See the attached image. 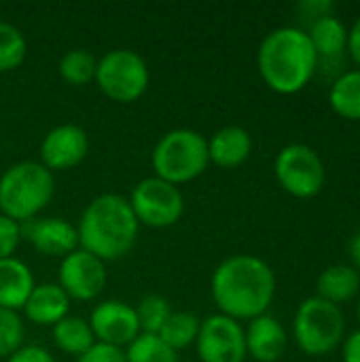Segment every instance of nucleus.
Instances as JSON below:
<instances>
[{
  "label": "nucleus",
  "instance_id": "nucleus-1",
  "mask_svg": "<svg viewBox=\"0 0 360 362\" xmlns=\"http://www.w3.org/2000/svg\"><path fill=\"white\" fill-rule=\"evenodd\" d=\"M276 295L272 267L252 257L236 255L225 259L212 276V299L223 316L255 320L267 312Z\"/></svg>",
  "mask_w": 360,
  "mask_h": 362
},
{
  "label": "nucleus",
  "instance_id": "nucleus-2",
  "mask_svg": "<svg viewBox=\"0 0 360 362\" xmlns=\"http://www.w3.org/2000/svg\"><path fill=\"white\" fill-rule=\"evenodd\" d=\"M257 66L272 91L293 95L312 81L318 55L308 32L299 28H278L263 38Z\"/></svg>",
  "mask_w": 360,
  "mask_h": 362
},
{
  "label": "nucleus",
  "instance_id": "nucleus-3",
  "mask_svg": "<svg viewBox=\"0 0 360 362\" xmlns=\"http://www.w3.org/2000/svg\"><path fill=\"white\" fill-rule=\"evenodd\" d=\"M138 225L129 202L121 195L106 193L85 208L76 227L79 244L102 263L117 261L134 248Z\"/></svg>",
  "mask_w": 360,
  "mask_h": 362
},
{
  "label": "nucleus",
  "instance_id": "nucleus-4",
  "mask_svg": "<svg viewBox=\"0 0 360 362\" xmlns=\"http://www.w3.org/2000/svg\"><path fill=\"white\" fill-rule=\"evenodd\" d=\"M53 174L36 161H19L0 178V210L15 223L32 221L53 197Z\"/></svg>",
  "mask_w": 360,
  "mask_h": 362
},
{
  "label": "nucleus",
  "instance_id": "nucleus-5",
  "mask_svg": "<svg viewBox=\"0 0 360 362\" xmlns=\"http://www.w3.org/2000/svg\"><path fill=\"white\" fill-rule=\"evenodd\" d=\"M210 165L208 142L193 129H172L153 148V170L170 185H185Z\"/></svg>",
  "mask_w": 360,
  "mask_h": 362
},
{
  "label": "nucleus",
  "instance_id": "nucleus-6",
  "mask_svg": "<svg viewBox=\"0 0 360 362\" xmlns=\"http://www.w3.org/2000/svg\"><path fill=\"white\" fill-rule=\"evenodd\" d=\"M344 331L346 322L339 305H333L325 299L310 297L295 314V341L310 356H325L333 352L344 339Z\"/></svg>",
  "mask_w": 360,
  "mask_h": 362
},
{
  "label": "nucleus",
  "instance_id": "nucleus-7",
  "mask_svg": "<svg viewBox=\"0 0 360 362\" xmlns=\"http://www.w3.org/2000/svg\"><path fill=\"white\" fill-rule=\"evenodd\" d=\"M146 62L129 49L108 51L95 68V83L100 91L112 102H136L149 87Z\"/></svg>",
  "mask_w": 360,
  "mask_h": 362
},
{
  "label": "nucleus",
  "instance_id": "nucleus-8",
  "mask_svg": "<svg viewBox=\"0 0 360 362\" xmlns=\"http://www.w3.org/2000/svg\"><path fill=\"white\" fill-rule=\"evenodd\" d=\"M274 172L280 187L299 199H310L325 187V163L308 144L284 146L276 157Z\"/></svg>",
  "mask_w": 360,
  "mask_h": 362
},
{
  "label": "nucleus",
  "instance_id": "nucleus-9",
  "mask_svg": "<svg viewBox=\"0 0 360 362\" xmlns=\"http://www.w3.org/2000/svg\"><path fill=\"white\" fill-rule=\"evenodd\" d=\"M127 202L138 223L153 229H166L176 225L185 212V199L178 187L157 176L138 182Z\"/></svg>",
  "mask_w": 360,
  "mask_h": 362
},
{
  "label": "nucleus",
  "instance_id": "nucleus-10",
  "mask_svg": "<svg viewBox=\"0 0 360 362\" xmlns=\"http://www.w3.org/2000/svg\"><path fill=\"white\" fill-rule=\"evenodd\" d=\"M195 344L202 362H244L246 358V335L242 325L223 314L202 320Z\"/></svg>",
  "mask_w": 360,
  "mask_h": 362
},
{
  "label": "nucleus",
  "instance_id": "nucleus-11",
  "mask_svg": "<svg viewBox=\"0 0 360 362\" xmlns=\"http://www.w3.org/2000/svg\"><path fill=\"white\" fill-rule=\"evenodd\" d=\"M59 286L68 299L91 301L106 286L104 263L89 255L87 250H74L62 259L59 265Z\"/></svg>",
  "mask_w": 360,
  "mask_h": 362
},
{
  "label": "nucleus",
  "instance_id": "nucleus-12",
  "mask_svg": "<svg viewBox=\"0 0 360 362\" xmlns=\"http://www.w3.org/2000/svg\"><path fill=\"white\" fill-rule=\"evenodd\" d=\"M89 327L98 344L123 348L129 346L140 335V325L136 310L123 301H104L93 308Z\"/></svg>",
  "mask_w": 360,
  "mask_h": 362
},
{
  "label": "nucleus",
  "instance_id": "nucleus-13",
  "mask_svg": "<svg viewBox=\"0 0 360 362\" xmlns=\"http://www.w3.org/2000/svg\"><path fill=\"white\" fill-rule=\"evenodd\" d=\"M89 153V138L79 125H57L53 127L42 144L40 157L42 165L51 170H72L76 168Z\"/></svg>",
  "mask_w": 360,
  "mask_h": 362
},
{
  "label": "nucleus",
  "instance_id": "nucleus-14",
  "mask_svg": "<svg viewBox=\"0 0 360 362\" xmlns=\"http://www.w3.org/2000/svg\"><path fill=\"white\" fill-rule=\"evenodd\" d=\"M21 238L45 257H68L79 244L76 227L64 218H32L21 229Z\"/></svg>",
  "mask_w": 360,
  "mask_h": 362
},
{
  "label": "nucleus",
  "instance_id": "nucleus-15",
  "mask_svg": "<svg viewBox=\"0 0 360 362\" xmlns=\"http://www.w3.org/2000/svg\"><path fill=\"white\" fill-rule=\"evenodd\" d=\"M246 335V354L257 362H276L286 350V331L274 316H259L250 320Z\"/></svg>",
  "mask_w": 360,
  "mask_h": 362
},
{
  "label": "nucleus",
  "instance_id": "nucleus-16",
  "mask_svg": "<svg viewBox=\"0 0 360 362\" xmlns=\"http://www.w3.org/2000/svg\"><path fill=\"white\" fill-rule=\"evenodd\" d=\"M70 299L59 284H38L32 288L23 312L30 322L40 327H55L62 318L68 316Z\"/></svg>",
  "mask_w": 360,
  "mask_h": 362
},
{
  "label": "nucleus",
  "instance_id": "nucleus-17",
  "mask_svg": "<svg viewBox=\"0 0 360 362\" xmlns=\"http://www.w3.org/2000/svg\"><path fill=\"white\" fill-rule=\"evenodd\" d=\"M250 151H252V138L244 127L238 125H227L219 129L208 142L210 161L225 170L240 168L250 157Z\"/></svg>",
  "mask_w": 360,
  "mask_h": 362
},
{
  "label": "nucleus",
  "instance_id": "nucleus-18",
  "mask_svg": "<svg viewBox=\"0 0 360 362\" xmlns=\"http://www.w3.org/2000/svg\"><path fill=\"white\" fill-rule=\"evenodd\" d=\"M32 272L25 263L17 259H2L0 261V308L2 310H23L32 288H34Z\"/></svg>",
  "mask_w": 360,
  "mask_h": 362
},
{
  "label": "nucleus",
  "instance_id": "nucleus-19",
  "mask_svg": "<svg viewBox=\"0 0 360 362\" xmlns=\"http://www.w3.org/2000/svg\"><path fill=\"white\" fill-rule=\"evenodd\" d=\"M359 291L360 276L350 265H331L318 276V282H316V297L333 305L354 299Z\"/></svg>",
  "mask_w": 360,
  "mask_h": 362
},
{
  "label": "nucleus",
  "instance_id": "nucleus-20",
  "mask_svg": "<svg viewBox=\"0 0 360 362\" xmlns=\"http://www.w3.org/2000/svg\"><path fill=\"white\" fill-rule=\"evenodd\" d=\"M308 36L314 45L318 59L337 57L348 49V28L335 15H325L320 19H314Z\"/></svg>",
  "mask_w": 360,
  "mask_h": 362
},
{
  "label": "nucleus",
  "instance_id": "nucleus-21",
  "mask_svg": "<svg viewBox=\"0 0 360 362\" xmlns=\"http://www.w3.org/2000/svg\"><path fill=\"white\" fill-rule=\"evenodd\" d=\"M53 341L62 352L79 358L95 344V337L87 320L68 314L53 327Z\"/></svg>",
  "mask_w": 360,
  "mask_h": 362
},
{
  "label": "nucleus",
  "instance_id": "nucleus-22",
  "mask_svg": "<svg viewBox=\"0 0 360 362\" xmlns=\"http://www.w3.org/2000/svg\"><path fill=\"white\" fill-rule=\"evenodd\" d=\"M331 108L350 121H360V68L344 72L329 91Z\"/></svg>",
  "mask_w": 360,
  "mask_h": 362
},
{
  "label": "nucleus",
  "instance_id": "nucleus-23",
  "mask_svg": "<svg viewBox=\"0 0 360 362\" xmlns=\"http://www.w3.org/2000/svg\"><path fill=\"white\" fill-rule=\"evenodd\" d=\"M199 325H202V320L191 312H172L157 335L166 346H170L174 352H178V350L195 344Z\"/></svg>",
  "mask_w": 360,
  "mask_h": 362
},
{
  "label": "nucleus",
  "instance_id": "nucleus-24",
  "mask_svg": "<svg viewBox=\"0 0 360 362\" xmlns=\"http://www.w3.org/2000/svg\"><path fill=\"white\" fill-rule=\"evenodd\" d=\"M125 362H178V356L170 346L159 339V335L140 333L127 346Z\"/></svg>",
  "mask_w": 360,
  "mask_h": 362
},
{
  "label": "nucleus",
  "instance_id": "nucleus-25",
  "mask_svg": "<svg viewBox=\"0 0 360 362\" xmlns=\"http://www.w3.org/2000/svg\"><path fill=\"white\" fill-rule=\"evenodd\" d=\"M95 68H98L95 57L91 53H87L85 49L68 51L59 62L62 78L68 85H74V87H81V85H87L89 81H93L95 78Z\"/></svg>",
  "mask_w": 360,
  "mask_h": 362
},
{
  "label": "nucleus",
  "instance_id": "nucleus-26",
  "mask_svg": "<svg viewBox=\"0 0 360 362\" xmlns=\"http://www.w3.org/2000/svg\"><path fill=\"white\" fill-rule=\"evenodd\" d=\"M25 38L13 23L0 21V72H11L19 68L25 59Z\"/></svg>",
  "mask_w": 360,
  "mask_h": 362
},
{
  "label": "nucleus",
  "instance_id": "nucleus-27",
  "mask_svg": "<svg viewBox=\"0 0 360 362\" xmlns=\"http://www.w3.org/2000/svg\"><path fill=\"white\" fill-rule=\"evenodd\" d=\"M170 314H172L170 303L161 295H149V297H144L140 301L138 310H136L140 331L151 333V335H157L161 331V327L166 325V320L170 318Z\"/></svg>",
  "mask_w": 360,
  "mask_h": 362
},
{
  "label": "nucleus",
  "instance_id": "nucleus-28",
  "mask_svg": "<svg viewBox=\"0 0 360 362\" xmlns=\"http://www.w3.org/2000/svg\"><path fill=\"white\" fill-rule=\"evenodd\" d=\"M23 341V322L21 318L0 308V358H8L13 352L21 348Z\"/></svg>",
  "mask_w": 360,
  "mask_h": 362
},
{
  "label": "nucleus",
  "instance_id": "nucleus-29",
  "mask_svg": "<svg viewBox=\"0 0 360 362\" xmlns=\"http://www.w3.org/2000/svg\"><path fill=\"white\" fill-rule=\"evenodd\" d=\"M21 242V227L19 223L11 221L8 216L0 214V261L11 259Z\"/></svg>",
  "mask_w": 360,
  "mask_h": 362
},
{
  "label": "nucleus",
  "instance_id": "nucleus-30",
  "mask_svg": "<svg viewBox=\"0 0 360 362\" xmlns=\"http://www.w3.org/2000/svg\"><path fill=\"white\" fill-rule=\"evenodd\" d=\"M76 362H125V352L121 348L95 341L83 356H79Z\"/></svg>",
  "mask_w": 360,
  "mask_h": 362
},
{
  "label": "nucleus",
  "instance_id": "nucleus-31",
  "mask_svg": "<svg viewBox=\"0 0 360 362\" xmlns=\"http://www.w3.org/2000/svg\"><path fill=\"white\" fill-rule=\"evenodd\" d=\"M6 362H53V356L40 346H21L6 358Z\"/></svg>",
  "mask_w": 360,
  "mask_h": 362
},
{
  "label": "nucleus",
  "instance_id": "nucleus-32",
  "mask_svg": "<svg viewBox=\"0 0 360 362\" xmlns=\"http://www.w3.org/2000/svg\"><path fill=\"white\" fill-rule=\"evenodd\" d=\"M344 362H360V331H354L344 341Z\"/></svg>",
  "mask_w": 360,
  "mask_h": 362
},
{
  "label": "nucleus",
  "instance_id": "nucleus-33",
  "mask_svg": "<svg viewBox=\"0 0 360 362\" xmlns=\"http://www.w3.org/2000/svg\"><path fill=\"white\" fill-rule=\"evenodd\" d=\"M348 49H350L352 59L360 66V17L354 21V25L348 32Z\"/></svg>",
  "mask_w": 360,
  "mask_h": 362
},
{
  "label": "nucleus",
  "instance_id": "nucleus-34",
  "mask_svg": "<svg viewBox=\"0 0 360 362\" xmlns=\"http://www.w3.org/2000/svg\"><path fill=\"white\" fill-rule=\"evenodd\" d=\"M350 255H352L354 265L360 269V231L352 238V242H350Z\"/></svg>",
  "mask_w": 360,
  "mask_h": 362
},
{
  "label": "nucleus",
  "instance_id": "nucleus-35",
  "mask_svg": "<svg viewBox=\"0 0 360 362\" xmlns=\"http://www.w3.org/2000/svg\"><path fill=\"white\" fill-rule=\"evenodd\" d=\"M359 320H360V303H359Z\"/></svg>",
  "mask_w": 360,
  "mask_h": 362
}]
</instances>
